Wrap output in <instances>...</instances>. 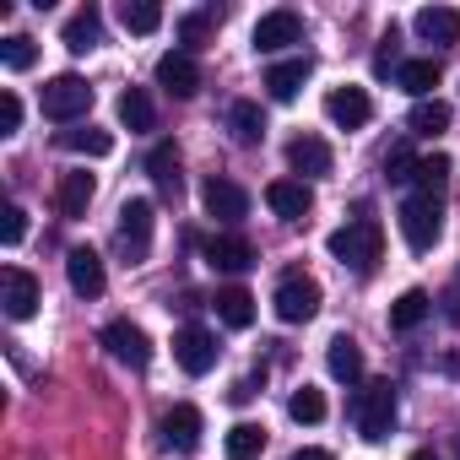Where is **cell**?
<instances>
[{
	"instance_id": "e0dca14e",
	"label": "cell",
	"mask_w": 460,
	"mask_h": 460,
	"mask_svg": "<svg viewBox=\"0 0 460 460\" xmlns=\"http://www.w3.org/2000/svg\"><path fill=\"white\" fill-rule=\"evenodd\" d=\"M93 173L87 168H71V173H60V184H55V206H60V217H87V206H93Z\"/></svg>"
},
{
	"instance_id": "2e32d148",
	"label": "cell",
	"mask_w": 460,
	"mask_h": 460,
	"mask_svg": "<svg viewBox=\"0 0 460 460\" xmlns=\"http://www.w3.org/2000/svg\"><path fill=\"white\" fill-rule=\"evenodd\" d=\"M325 114H331L341 130H363V125L374 119V103H368L363 87H336V93L325 98Z\"/></svg>"
},
{
	"instance_id": "d590c367",
	"label": "cell",
	"mask_w": 460,
	"mask_h": 460,
	"mask_svg": "<svg viewBox=\"0 0 460 460\" xmlns=\"http://www.w3.org/2000/svg\"><path fill=\"white\" fill-rule=\"evenodd\" d=\"M449 168H455V163H449L444 152L422 157V163H417V184H422V195H433V200H438V190L449 184Z\"/></svg>"
},
{
	"instance_id": "9c48e42d",
	"label": "cell",
	"mask_w": 460,
	"mask_h": 460,
	"mask_svg": "<svg viewBox=\"0 0 460 460\" xmlns=\"http://www.w3.org/2000/svg\"><path fill=\"white\" fill-rule=\"evenodd\" d=\"M0 304H6L12 320H33L39 314V277L22 266H6L0 271Z\"/></svg>"
},
{
	"instance_id": "5bb4252c",
	"label": "cell",
	"mask_w": 460,
	"mask_h": 460,
	"mask_svg": "<svg viewBox=\"0 0 460 460\" xmlns=\"http://www.w3.org/2000/svg\"><path fill=\"white\" fill-rule=\"evenodd\" d=\"M66 277H71L76 298H98V293L109 288V277H103V261H98V250H87V244L66 250Z\"/></svg>"
},
{
	"instance_id": "ab89813d",
	"label": "cell",
	"mask_w": 460,
	"mask_h": 460,
	"mask_svg": "<svg viewBox=\"0 0 460 460\" xmlns=\"http://www.w3.org/2000/svg\"><path fill=\"white\" fill-rule=\"evenodd\" d=\"M17 130H22V98L0 93V136H17Z\"/></svg>"
},
{
	"instance_id": "7a4b0ae2",
	"label": "cell",
	"mask_w": 460,
	"mask_h": 460,
	"mask_svg": "<svg viewBox=\"0 0 460 460\" xmlns=\"http://www.w3.org/2000/svg\"><path fill=\"white\" fill-rule=\"evenodd\" d=\"M395 222H401V239L417 250V255H428L433 244H438V234H444V206L433 200V195H406L401 200V211H395Z\"/></svg>"
},
{
	"instance_id": "44dd1931",
	"label": "cell",
	"mask_w": 460,
	"mask_h": 460,
	"mask_svg": "<svg viewBox=\"0 0 460 460\" xmlns=\"http://www.w3.org/2000/svg\"><path fill=\"white\" fill-rule=\"evenodd\" d=\"M103 44V17H98V6H82L71 22H66V49L71 55H87V49H98Z\"/></svg>"
},
{
	"instance_id": "e575fe53",
	"label": "cell",
	"mask_w": 460,
	"mask_h": 460,
	"mask_svg": "<svg viewBox=\"0 0 460 460\" xmlns=\"http://www.w3.org/2000/svg\"><path fill=\"white\" fill-rule=\"evenodd\" d=\"M417 152H411V141H395L390 152H385V179L390 184H406V179H417Z\"/></svg>"
},
{
	"instance_id": "cb8c5ba5",
	"label": "cell",
	"mask_w": 460,
	"mask_h": 460,
	"mask_svg": "<svg viewBox=\"0 0 460 460\" xmlns=\"http://www.w3.org/2000/svg\"><path fill=\"white\" fill-rule=\"evenodd\" d=\"M449 119H455V109H449L444 98H422V103H411L406 130H411V136H438V130H449Z\"/></svg>"
},
{
	"instance_id": "8d00e7d4",
	"label": "cell",
	"mask_w": 460,
	"mask_h": 460,
	"mask_svg": "<svg viewBox=\"0 0 460 460\" xmlns=\"http://www.w3.org/2000/svg\"><path fill=\"white\" fill-rule=\"evenodd\" d=\"M288 417L293 422H325V395L320 390H293V401H288Z\"/></svg>"
},
{
	"instance_id": "836d02e7",
	"label": "cell",
	"mask_w": 460,
	"mask_h": 460,
	"mask_svg": "<svg viewBox=\"0 0 460 460\" xmlns=\"http://www.w3.org/2000/svg\"><path fill=\"white\" fill-rule=\"evenodd\" d=\"M60 146L87 152V157H109V152H114V136H109V130H98V125H87V130H66V136H60Z\"/></svg>"
},
{
	"instance_id": "60d3db41",
	"label": "cell",
	"mask_w": 460,
	"mask_h": 460,
	"mask_svg": "<svg viewBox=\"0 0 460 460\" xmlns=\"http://www.w3.org/2000/svg\"><path fill=\"white\" fill-rule=\"evenodd\" d=\"M293 460H336V455H331V449H298Z\"/></svg>"
},
{
	"instance_id": "4fadbf2b",
	"label": "cell",
	"mask_w": 460,
	"mask_h": 460,
	"mask_svg": "<svg viewBox=\"0 0 460 460\" xmlns=\"http://www.w3.org/2000/svg\"><path fill=\"white\" fill-rule=\"evenodd\" d=\"M157 87H163L168 98H195V93H200V66H195V55H184V49L163 55V60H157Z\"/></svg>"
},
{
	"instance_id": "6da1fadb",
	"label": "cell",
	"mask_w": 460,
	"mask_h": 460,
	"mask_svg": "<svg viewBox=\"0 0 460 460\" xmlns=\"http://www.w3.org/2000/svg\"><path fill=\"white\" fill-rule=\"evenodd\" d=\"M325 250H331V255H336L341 266H352L358 277H368V271L379 266V255H385V227H379L374 217H358V222L336 227Z\"/></svg>"
},
{
	"instance_id": "484cf974",
	"label": "cell",
	"mask_w": 460,
	"mask_h": 460,
	"mask_svg": "<svg viewBox=\"0 0 460 460\" xmlns=\"http://www.w3.org/2000/svg\"><path fill=\"white\" fill-rule=\"evenodd\" d=\"M217 314H222L227 331H250V325H255V298H250L244 288H222V293H217Z\"/></svg>"
},
{
	"instance_id": "30bf717a",
	"label": "cell",
	"mask_w": 460,
	"mask_h": 460,
	"mask_svg": "<svg viewBox=\"0 0 460 460\" xmlns=\"http://www.w3.org/2000/svg\"><path fill=\"white\" fill-rule=\"evenodd\" d=\"M103 347H109V358H119V363H130V368H146V363H152V341H146V331L130 325V320H109V325H103Z\"/></svg>"
},
{
	"instance_id": "74e56055",
	"label": "cell",
	"mask_w": 460,
	"mask_h": 460,
	"mask_svg": "<svg viewBox=\"0 0 460 460\" xmlns=\"http://www.w3.org/2000/svg\"><path fill=\"white\" fill-rule=\"evenodd\" d=\"M0 60H6V71H28L39 60V49H33V39L12 33V39H0Z\"/></svg>"
},
{
	"instance_id": "277c9868",
	"label": "cell",
	"mask_w": 460,
	"mask_h": 460,
	"mask_svg": "<svg viewBox=\"0 0 460 460\" xmlns=\"http://www.w3.org/2000/svg\"><path fill=\"white\" fill-rule=\"evenodd\" d=\"M320 282L314 277H304V271H293V277H282L277 282V293H271V309H277V320L282 325H304V320H314L320 314Z\"/></svg>"
},
{
	"instance_id": "f546056e",
	"label": "cell",
	"mask_w": 460,
	"mask_h": 460,
	"mask_svg": "<svg viewBox=\"0 0 460 460\" xmlns=\"http://www.w3.org/2000/svg\"><path fill=\"white\" fill-rule=\"evenodd\" d=\"M119 22H125V33H157L163 28V6H157V0H125V6H119Z\"/></svg>"
},
{
	"instance_id": "8992f818",
	"label": "cell",
	"mask_w": 460,
	"mask_h": 460,
	"mask_svg": "<svg viewBox=\"0 0 460 460\" xmlns=\"http://www.w3.org/2000/svg\"><path fill=\"white\" fill-rule=\"evenodd\" d=\"M217 336L206 331V325H184L179 336H173V363L190 374V379H200V374H211L217 368Z\"/></svg>"
},
{
	"instance_id": "ffe728a7",
	"label": "cell",
	"mask_w": 460,
	"mask_h": 460,
	"mask_svg": "<svg viewBox=\"0 0 460 460\" xmlns=\"http://www.w3.org/2000/svg\"><path fill=\"white\" fill-rule=\"evenodd\" d=\"M288 163H293V173H309V179H320V173H331V146L320 141V136H293L288 141Z\"/></svg>"
},
{
	"instance_id": "603a6c76",
	"label": "cell",
	"mask_w": 460,
	"mask_h": 460,
	"mask_svg": "<svg viewBox=\"0 0 460 460\" xmlns=\"http://www.w3.org/2000/svg\"><path fill=\"white\" fill-rule=\"evenodd\" d=\"M222 455L227 460H261L266 455V428L261 422H234L222 438Z\"/></svg>"
},
{
	"instance_id": "3957f363",
	"label": "cell",
	"mask_w": 460,
	"mask_h": 460,
	"mask_svg": "<svg viewBox=\"0 0 460 460\" xmlns=\"http://www.w3.org/2000/svg\"><path fill=\"white\" fill-rule=\"evenodd\" d=\"M352 417H358V433H363L368 444L390 438V428H395V385H390V379H374V385H363V390H358V406H352Z\"/></svg>"
},
{
	"instance_id": "9a60e30c",
	"label": "cell",
	"mask_w": 460,
	"mask_h": 460,
	"mask_svg": "<svg viewBox=\"0 0 460 460\" xmlns=\"http://www.w3.org/2000/svg\"><path fill=\"white\" fill-rule=\"evenodd\" d=\"M266 206H271L277 217L298 222V217L314 211V190H309L304 179H271V184H266Z\"/></svg>"
},
{
	"instance_id": "f1b7e54d",
	"label": "cell",
	"mask_w": 460,
	"mask_h": 460,
	"mask_svg": "<svg viewBox=\"0 0 460 460\" xmlns=\"http://www.w3.org/2000/svg\"><path fill=\"white\" fill-rule=\"evenodd\" d=\"M119 125L125 130H152L157 125V109H152V98L141 87H125L119 93Z\"/></svg>"
},
{
	"instance_id": "8fae6325",
	"label": "cell",
	"mask_w": 460,
	"mask_h": 460,
	"mask_svg": "<svg viewBox=\"0 0 460 460\" xmlns=\"http://www.w3.org/2000/svg\"><path fill=\"white\" fill-rule=\"evenodd\" d=\"M255 55H277V49H288V44H298L304 39V22H298V12H266L261 22H255Z\"/></svg>"
},
{
	"instance_id": "ba28073f",
	"label": "cell",
	"mask_w": 460,
	"mask_h": 460,
	"mask_svg": "<svg viewBox=\"0 0 460 460\" xmlns=\"http://www.w3.org/2000/svg\"><path fill=\"white\" fill-rule=\"evenodd\" d=\"M200 206H206V217H217V222H227V227L250 217V195H244L234 179H217V173L200 184Z\"/></svg>"
},
{
	"instance_id": "d4e9b609",
	"label": "cell",
	"mask_w": 460,
	"mask_h": 460,
	"mask_svg": "<svg viewBox=\"0 0 460 460\" xmlns=\"http://www.w3.org/2000/svg\"><path fill=\"white\" fill-rule=\"evenodd\" d=\"M163 438H168L173 449H195V444H200V411L179 401V406L163 417Z\"/></svg>"
},
{
	"instance_id": "d6a6232c",
	"label": "cell",
	"mask_w": 460,
	"mask_h": 460,
	"mask_svg": "<svg viewBox=\"0 0 460 460\" xmlns=\"http://www.w3.org/2000/svg\"><path fill=\"white\" fill-rule=\"evenodd\" d=\"M211 28H217L211 12H190V17H179V44H184V55L206 49V44H211Z\"/></svg>"
},
{
	"instance_id": "b9f144b4",
	"label": "cell",
	"mask_w": 460,
	"mask_h": 460,
	"mask_svg": "<svg viewBox=\"0 0 460 460\" xmlns=\"http://www.w3.org/2000/svg\"><path fill=\"white\" fill-rule=\"evenodd\" d=\"M411 460H438V455L433 449H411Z\"/></svg>"
},
{
	"instance_id": "4dcf8cb0",
	"label": "cell",
	"mask_w": 460,
	"mask_h": 460,
	"mask_svg": "<svg viewBox=\"0 0 460 460\" xmlns=\"http://www.w3.org/2000/svg\"><path fill=\"white\" fill-rule=\"evenodd\" d=\"M146 173L157 179V190L173 195V190H179V146H173V141H157L152 157H146Z\"/></svg>"
},
{
	"instance_id": "4316f807",
	"label": "cell",
	"mask_w": 460,
	"mask_h": 460,
	"mask_svg": "<svg viewBox=\"0 0 460 460\" xmlns=\"http://www.w3.org/2000/svg\"><path fill=\"white\" fill-rule=\"evenodd\" d=\"M428 314H433V298H428L422 288H406V293L390 304V325H395V331H417Z\"/></svg>"
},
{
	"instance_id": "ac0fdd59",
	"label": "cell",
	"mask_w": 460,
	"mask_h": 460,
	"mask_svg": "<svg viewBox=\"0 0 460 460\" xmlns=\"http://www.w3.org/2000/svg\"><path fill=\"white\" fill-rule=\"evenodd\" d=\"M411 28H417V39H428V44H460V12H455V6H422V12L411 17Z\"/></svg>"
},
{
	"instance_id": "83f0119b",
	"label": "cell",
	"mask_w": 460,
	"mask_h": 460,
	"mask_svg": "<svg viewBox=\"0 0 460 460\" xmlns=\"http://www.w3.org/2000/svg\"><path fill=\"white\" fill-rule=\"evenodd\" d=\"M395 87H406L417 103L438 87V60H401V71H395Z\"/></svg>"
},
{
	"instance_id": "d6986e66",
	"label": "cell",
	"mask_w": 460,
	"mask_h": 460,
	"mask_svg": "<svg viewBox=\"0 0 460 460\" xmlns=\"http://www.w3.org/2000/svg\"><path fill=\"white\" fill-rule=\"evenodd\" d=\"M309 71H314V66H309V55H298V60H277V66L266 71V93H271L277 103H293V98H298V87L309 82Z\"/></svg>"
},
{
	"instance_id": "f35d334b",
	"label": "cell",
	"mask_w": 460,
	"mask_h": 460,
	"mask_svg": "<svg viewBox=\"0 0 460 460\" xmlns=\"http://www.w3.org/2000/svg\"><path fill=\"white\" fill-rule=\"evenodd\" d=\"M22 239H28V211L22 206H6V211H0V244L17 250Z\"/></svg>"
},
{
	"instance_id": "1f68e13d",
	"label": "cell",
	"mask_w": 460,
	"mask_h": 460,
	"mask_svg": "<svg viewBox=\"0 0 460 460\" xmlns=\"http://www.w3.org/2000/svg\"><path fill=\"white\" fill-rule=\"evenodd\" d=\"M227 125H234L239 141H261V136H266V109L250 103V98H239L234 109H227Z\"/></svg>"
},
{
	"instance_id": "5b68a950",
	"label": "cell",
	"mask_w": 460,
	"mask_h": 460,
	"mask_svg": "<svg viewBox=\"0 0 460 460\" xmlns=\"http://www.w3.org/2000/svg\"><path fill=\"white\" fill-rule=\"evenodd\" d=\"M44 114L49 119H60V125H71V119H82L87 109H93V87L76 76V71H66V76H55V82H44Z\"/></svg>"
},
{
	"instance_id": "7402d4cb",
	"label": "cell",
	"mask_w": 460,
	"mask_h": 460,
	"mask_svg": "<svg viewBox=\"0 0 460 460\" xmlns=\"http://www.w3.org/2000/svg\"><path fill=\"white\" fill-rule=\"evenodd\" d=\"M325 368H331V379L358 385V379H363V347H358L352 336H336V341H331V352H325Z\"/></svg>"
},
{
	"instance_id": "52a82bcc",
	"label": "cell",
	"mask_w": 460,
	"mask_h": 460,
	"mask_svg": "<svg viewBox=\"0 0 460 460\" xmlns=\"http://www.w3.org/2000/svg\"><path fill=\"white\" fill-rule=\"evenodd\" d=\"M119 244H125L130 266L146 261V250H152V200L146 195H136V200L119 206Z\"/></svg>"
},
{
	"instance_id": "7c38bea8",
	"label": "cell",
	"mask_w": 460,
	"mask_h": 460,
	"mask_svg": "<svg viewBox=\"0 0 460 460\" xmlns=\"http://www.w3.org/2000/svg\"><path fill=\"white\" fill-rule=\"evenodd\" d=\"M200 255H206L211 271H227V277H239V271L255 266V250H250V239H239V234H211Z\"/></svg>"
}]
</instances>
